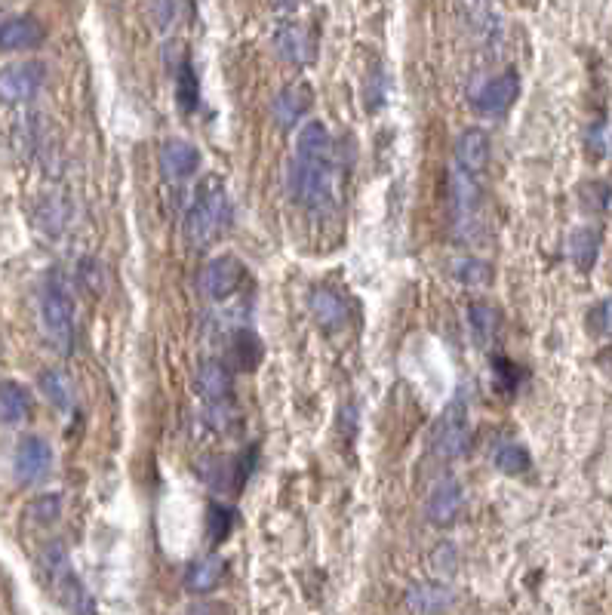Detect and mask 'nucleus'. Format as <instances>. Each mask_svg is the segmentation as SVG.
I'll return each mask as SVG.
<instances>
[{
  "label": "nucleus",
  "mask_w": 612,
  "mask_h": 615,
  "mask_svg": "<svg viewBox=\"0 0 612 615\" xmlns=\"http://www.w3.org/2000/svg\"><path fill=\"white\" fill-rule=\"evenodd\" d=\"M336 142L326 123L311 120L302 127L290 163V194L305 210H323L336 197Z\"/></svg>",
  "instance_id": "obj_1"
},
{
  "label": "nucleus",
  "mask_w": 612,
  "mask_h": 615,
  "mask_svg": "<svg viewBox=\"0 0 612 615\" xmlns=\"http://www.w3.org/2000/svg\"><path fill=\"white\" fill-rule=\"evenodd\" d=\"M40 326L59 354L74 351V299L62 271H50L40 286Z\"/></svg>",
  "instance_id": "obj_2"
},
{
  "label": "nucleus",
  "mask_w": 612,
  "mask_h": 615,
  "mask_svg": "<svg viewBox=\"0 0 612 615\" xmlns=\"http://www.w3.org/2000/svg\"><path fill=\"white\" fill-rule=\"evenodd\" d=\"M231 222V203L225 185L213 176L197 188V197L191 203V210L185 216V237L191 246H210L225 234Z\"/></svg>",
  "instance_id": "obj_3"
},
{
  "label": "nucleus",
  "mask_w": 612,
  "mask_h": 615,
  "mask_svg": "<svg viewBox=\"0 0 612 615\" xmlns=\"http://www.w3.org/2000/svg\"><path fill=\"white\" fill-rule=\"evenodd\" d=\"M194 388L203 397V406H207V419L213 422L216 431H228L231 422L237 419L234 409V385H231V369L225 360H203L197 366L194 376Z\"/></svg>",
  "instance_id": "obj_4"
},
{
  "label": "nucleus",
  "mask_w": 612,
  "mask_h": 615,
  "mask_svg": "<svg viewBox=\"0 0 612 615\" xmlns=\"http://www.w3.org/2000/svg\"><path fill=\"white\" fill-rule=\"evenodd\" d=\"M40 569H44V576H47L50 588L56 591V597H59L68 609H74V612H93V609H96V603L90 600L87 588L80 585L77 572H74V566H71V557H68V551H65L62 542H50V545L44 548V554H40Z\"/></svg>",
  "instance_id": "obj_5"
},
{
  "label": "nucleus",
  "mask_w": 612,
  "mask_h": 615,
  "mask_svg": "<svg viewBox=\"0 0 612 615\" xmlns=\"http://www.w3.org/2000/svg\"><path fill=\"white\" fill-rule=\"evenodd\" d=\"M471 446V413L468 403L462 397H453L443 406V413L437 416L431 428V449L434 456L443 462H456L468 453Z\"/></svg>",
  "instance_id": "obj_6"
},
{
  "label": "nucleus",
  "mask_w": 612,
  "mask_h": 615,
  "mask_svg": "<svg viewBox=\"0 0 612 615\" xmlns=\"http://www.w3.org/2000/svg\"><path fill=\"white\" fill-rule=\"evenodd\" d=\"M480 207H483V188H480V173H471L459 167L450 176V210H453V225L462 240H471L474 231L480 228Z\"/></svg>",
  "instance_id": "obj_7"
},
{
  "label": "nucleus",
  "mask_w": 612,
  "mask_h": 615,
  "mask_svg": "<svg viewBox=\"0 0 612 615\" xmlns=\"http://www.w3.org/2000/svg\"><path fill=\"white\" fill-rule=\"evenodd\" d=\"M47 80V65L37 59L13 62L0 68V102L4 105H22L31 102Z\"/></svg>",
  "instance_id": "obj_8"
},
{
  "label": "nucleus",
  "mask_w": 612,
  "mask_h": 615,
  "mask_svg": "<svg viewBox=\"0 0 612 615\" xmlns=\"http://www.w3.org/2000/svg\"><path fill=\"white\" fill-rule=\"evenodd\" d=\"M253 465H256V449H253V453L228 456V459L216 456V459L197 462V477H203L219 492H237V489H243V483L250 480Z\"/></svg>",
  "instance_id": "obj_9"
},
{
  "label": "nucleus",
  "mask_w": 612,
  "mask_h": 615,
  "mask_svg": "<svg viewBox=\"0 0 612 615\" xmlns=\"http://www.w3.org/2000/svg\"><path fill=\"white\" fill-rule=\"evenodd\" d=\"M243 280H247V268H243V262L234 259V256H219V259H213L207 268H203L200 290H203V296L213 299V302H225V299H231L240 290Z\"/></svg>",
  "instance_id": "obj_10"
},
{
  "label": "nucleus",
  "mask_w": 612,
  "mask_h": 615,
  "mask_svg": "<svg viewBox=\"0 0 612 615\" xmlns=\"http://www.w3.org/2000/svg\"><path fill=\"white\" fill-rule=\"evenodd\" d=\"M53 468V449L47 440L40 437H22L19 446H16V456H13V471H16V480L22 486H34L40 480H47Z\"/></svg>",
  "instance_id": "obj_11"
},
{
  "label": "nucleus",
  "mask_w": 612,
  "mask_h": 615,
  "mask_svg": "<svg viewBox=\"0 0 612 615\" xmlns=\"http://www.w3.org/2000/svg\"><path fill=\"white\" fill-rule=\"evenodd\" d=\"M517 96H520V77H517V71L508 68V71H502L499 77L486 80V84L477 90L474 108H477L480 114H486V117H502V114L511 111V105L517 102Z\"/></svg>",
  "instance_id": "obj_12"
},
{
  "label": "nucleus",
  "mask_w": 612,
  "mask_h": 615,
  "mask_svg": "<svg viewBox=\"0 0 612 615\" xmlns=\"http://www.w3.org/2000/svg\"><path fill=\"white\" fill-rule=\"evenodd\" d=\"M44 25L31 16L0 13V50H37L44 44Z\"/></svg>",
  "instance_id": "obj_13"
},
{
  "label": "nucleus",
  "mask_w": 612,
  "mask_h": 615,
  "mask_svg": "<svg viewBox=\"0 0 612 615\" xmlns=\"http://www.w3.org/2000/svg\"><path fill=\"white\" fill-rule=\"evenodd\" d=\"M308 308L314 314V320L320 323V330L336 333L348 323V302L342 293H336L333 286H314L308 296Z\"/></svg>",
  "instance_id": "obj_14"
},
{
  "label": "nucleus",
  "mask_w": 612,
  "mask_h": 615,
  "mask_svg": "<svg viewBox=\"0 0 612 615\" xmlns=\"http://www.w3.org/2000/svg\"><path fill=\"white\" fill-rule=\"evenodd\" d=\"M200 170V151L185 139H170L160 148V173L170 182H185Z\"/></svg>",
  "instance_id": "obj_15"
},
{
  "label": "nucleus",
  "mask_w": 612,
  "mask_h": 615,
  "mask_svg": "<svg viewBox=\"0 0 612 615\" xmlns=\"http://www.w3.org/2000/svg\"><path fill=\"white\" fill-rule=\"evenodd\" d=\"M462 505H465L462 483L453 480V477H446L431 489V496H428V520L437 523V526H450L462 514Z\"/></svg>",
  "instance_id": "obj_16"
},
{
  "label": "nucleus",
  "mask_w": 612,
  "mask_h": 615,
  "mask_svg": "<svg viewBox=\"0 0 612 615\" xmlns=\"http://www.w3.org/2000/svg\"><path fill=\"white\" fill-rule=\"evenodd\" d=\"M274 50L283 62L290 65H308L314 59V37L302 25H283L274 34Z\"/></svg>",
  "instance_id": "obj_17"
},
{
  "label": "nucleus",
  "mask_w": 612,
  "mask_h": 615,
  "mask_svg": "<svg viewBox=\"0 0 612 615\" xmlns=\"http://www.w3.org/2000/svg\"><path fill=\"white\" fill-rule=\"evenodd\" d=\"M308 108H311V90L305 84H293L274 99L271 111H274V120H277L280 130H293L296 123L308 114Z\"/></svg>",
  "instance_id": "obj_18"
},
{
  "label": "nucleus",
  "mask_w": 612,
  "mask_h": 615,
  "mask_svg": "<svg viewBox=\"0 0 612 615\" xmlns=\"http://www.w3.org/2000/svg\"><path fill=\"white\" fill-rule=\"evenodd\" d=\"M489 151H493V145H489V136L483 130H465L456 142V163L471 173H483L486 163H489Z\"/></svg>",
  "instance_id": "obj_19"
},
{
  "label": "nucleus",
  "mask_w": 612,
  "mask_h": 615,
  "mask_svg": "<svg viewBox=\"0 0 612 615\" xmlns=\"http://www.w3.org/2000/svg\"><path fill=\"white\" fill-rule=\"evenodd\" d=\"M468 330H471V339L477 348L489 351L499 336V311L493 305H486V302H474L468 308Z\"/></svg>",
  "instance_id": "obj_20"
},
{
  "label": "nucleus",
  "mask_w": 612,
  "mask_h": 615,
  "mask_svg": "<svg viewBox=\"0 0 612 615\" xmlns=\"http://www.w3.org/2000/svg\"><path fill=\"white\" fill-rule=\"evenodd\" d=\"M406 606L413 612H446L453 606V591L440 582H422L406 594Z\"/></svg>",
  "instance_id": "obj_21"
},
{
  "label": "nucleus",
  "mask_w": 612,
  "mask_h": 615,
  "mask_svg": "<svg viewBox=\"0 0 612 615\" xmlns=\"http://www.w3.org/2000/svg\"><path fill=\"white\" fill-rule=\"evenodd\" d=\"M222 576H225V560H219V557H200V560H194L188 566L185 585L194 594H207V591H213L222 582Z\"/></svg>",
  "instance_id": "obj_22"
},
{
  "label": "nucleus",
  "mask_w": 612,
  "mask_h": 615,
  "mask_svg": "<svg viewBox=\"0 0 612 615\" xmlns=\"http://www.w3.org/2000/svg\"><path fill=\"white\" fill-rule=\"evenodd\" d=\"M31 413V397L22 385L16 382H0V422L4 425H19Z\"/></svg>",
  "instance_id": "obj_23"
},
{
  "label": "nucleus",
  "mask_w": 612,
  "mask_h": 615,
  "mask_svg": "<svg viewBox=\"0 0 612 615\" xmlns=\"http://www.w3.org/2000/svg\"><path fill=\"white\" fill-rule=\"evenodd\" d=\"M40 391L47 394V400L62 409V413H71L74 409V382L62 373V369H47V373H40Z\"/></svg>",
  "instance_id": "obj_24"
},
{
  "label": "nucleus",
  "mask_w": 612,
  "mask_h": 615,
  "mask_svg": "<svg viewBox=\"0 0 612 615\" xmlns=\"http://www.w3.org/2000/svg\"><path fill=\"white\" fill-rule=\"evenodd\" d=\"M569 259L576 262L579 271H591L594 262H597V253H600V231L594 228H579L569 234Z\"/></svg>",
  "instance_id": "obj_25"
},
{
  "label": "nucleus",
  "mask_w": 612,
  "mask_h": 615,
  "mask_svg": "<svg viewBox=\"0 0 612 615\" xmlns=\"http://www.w3.org/2000/svg\"><path fill=\"white\" fill-rule=\"evenodd\" d=\"M493 465L502 471V474H526L529 468H533V459H529L526 453V446L523 443H514V440H505L496 446V453H493Z\"/></svg>",
  "instance_id": "obj_26"
},
{
  "label": "nucleus",
  "mask_w": 612,
  "mask_h": 615,
  "mask_svg": "<svg viewBox=\"0 0 612 615\" xmlns=\"http://www.w3.org/2000/svg\"><path fill=\"white\" fill-rule=\"evenodd\" d=\"M191 16V0H151V19L160 31H173Z\"/></svg>",
  "instance_id": "obj_27"
},
{
  "label": "nucleus",
  "mask_w": 612,
  "mask_h": 615,
  "mask_svg": "<svg viewBox=\"0 0 612 615\" xmlns=\"http://www.w3.org/2000/svg\"><path fill=\"white\" fill-rule=\"evenodd\" d=\"M176 99H179L185 114H191L200 102V80L191 68V59H182V65L176 71Z\"/></svg>",
  "instance_id": "obj_28"
},
{
  "label": "nucleus",
  "mask_w": 612,
  "mask_h": 615,
  "mask_svg": "<svg viewBox=\"0 0 612 615\" xmlns=\"http://www.w3.org/2000/svg\"><path fill=\"white\" fill-rule=\"evenodd\" d=\"M234 520H237V514L222 502H213L207 508V539H210V545H222L231 536Z\"/></svg>",
  "instance_id": "obj_29"
},
{
  "label": "nucleus",
  "mask_w": 612,
  "mask_h": 615,
  "mask_svg": "<svg viewBox=\"0 0 612 615\" xmlns=\"http://www.w3.org/2000/svg\"><path fill=\"white\" fill-rule=\"evenodd\" d=\"M231 354H234L240 369H256L262 360V342L250 330H237L231 339Z\"/></svg>",
  "instance_id": "obj_30"
},
{
  "label": "nucleus",
  "mask_w": 612,
  "mask_h": 615,
  "mask_svg": "<svg viewBox=\"0 0 612 615\" xmlns=\"http://www.w3.org/2000/svg\"><path fill=\"white\" fill-rule=\"evenodd\" d=\"M456 277L468 286H489L493 283V268L480 259H462L456 262Z\"/></svg>",
  "instance_id": "obj_31"
},
{
  "label": "nucleus",
  "mask_w": 612,
  "mask_h": 615,
  "mask_svg": "<svg viewBox=\"0 0 612 615\" xmlns=\"http://www.w3.org/2000/svg\"><path fill=\"white\" fill-rule=\"evenodd\" d=\"M493 382H496V388H499L502 394H514L517 385H520V369H517L511 360L496 357V360H493Z\"/></svg>",
  "instance_id": "obj_32"
},
{
  "label": "nucleus",
  "mask_w": 612,
  "mask_h": 615,
  "mask_svg": "<svg viewBox=\"0 0 612 615\" xmlns=\"http://www.w3.org/2000/svg\"><path fill=\"white\" fill-rule=\"evenodd\" d=\"M59 511H62V499L59 496H40L37 502H31L28 517L34 523H53L59 517Z\"/></svg>",
  "instance_id": "obj_33"
},
{
  "label": "nucleus",
  "mask_w": 612,
  "mask_h": 615,
  "mask_svg": "<svg viewBox=\"0 0 612 615\" xmlns=\"http://www.w3.org/2000/svg\"><path fill=\"white\" fill-rule=\"evenodd\" d=\"M594 317H597V326H600V330L612 336V299H606V302L594 311Z\"/></svg>",
  "instance_id": "obj_34"
},
{
  "label": "nucleus",
  "mask_w": 612,
  "mask_h": 615,
  "mask_svg": "<svg viewBox=\"0 0 612 615\" xmlns=\"http://www.w3.org/2000/svg\"><path fill=\"white\" fill-rule=\"evenodd\" d=\"M299 4H305V0H277V7H283V10H296Z\"/></svg>",
  "instance_id": "obj_35"
}]
</instances>
